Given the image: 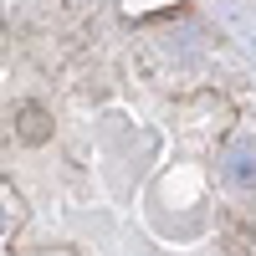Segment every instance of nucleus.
<instances>
[{"mask_svg": "<svg viewBox=\"0 0 256 256\" xmlns=\"http://www.w3.org/2000/svg\"><path fill=\"white\" fill-rule=\"evenodd\" d=\"M226 174H230V184H241V190L256 184V144H251V138L230 148V169H226Z\"/></svg>", "mask_w": 256, "mask_h": 256, "instance_id": "nucleus-1", "label": "nucleus"}, {"mask_svg": "<svg viewBox=\"0 0 256 256\" xmlns=\"http://www.w3.org/2000/svg\"><path fill=\"white\" fill-rule=\"evenodd\" d=\"M20 134H26V138H41V118H36V113H26V128H20Z\"/></svg>", "mask_w": 256, "mask_h": 256, "instance_id": "nucleus-2", "label": "nucleus"}]
</instances>
